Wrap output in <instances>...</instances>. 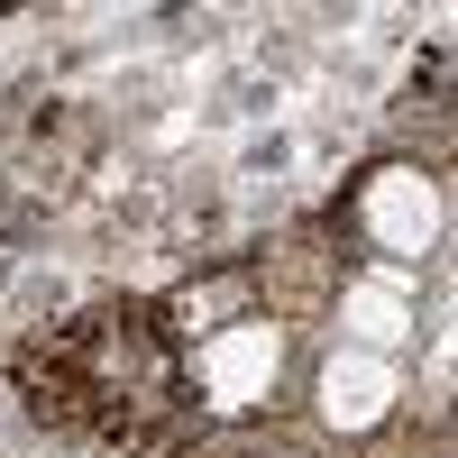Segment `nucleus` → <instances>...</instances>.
<instances>
[{
  "label": "nucleus",
  "mask_w": 458,
  "mask_h": 458,
  "mask_svg": "<svg viewBox=\"0 0 458 458\" xmlns=\"http://www.w3.org/2000/svg\"><path fill=\"white\" fill-rule=\"evenodd\" d=\"M302 349H312V339H293L284 321L248 312V321L193 339V349H174V394L202 412V431H257V422H276V412H293Z\"/></svg>",
  "instance_id": "nucleus-1"
},
{
  "label": "nucleus",
  "mask_w": 458,
  "mask_h": 458,
  "mask_svg": "<svg viewBox=\"0 0 458 458\" xmlns=\"http://www.w3.org/2000/svg\"><path fill=\"white\" fill-rule=\"evenodd\" d=\"M403 403H412V376H403L394 358H358V349H330V339H312V349H302L293 422L312 431L321 449H330V440H349V449L386 440Z\"/></svg>",
  "instance_id": "nucleus-2"
},
{
  "label": "nucleus",
  "mask_w": 458,
  "mask_h": 458,
  "mask_svg": "<svg viewBox=\"0 0 458 458\" xmlns=\"http://www.w3.org/2000/svg\"><path fill=\"white\" fill-rule=\"evenodd\" d=\"M339 239H349V257H367V266H422V257H440V239H449V183L431 165H412V157L376 165L349 193V211H339Z\"/></svg>",
  "instance_id": "nucleus-3"
},
{
  "label": "nucleus",
  "mask_w": 458,
  "mask_h": 458,
  "mask_svg": "<svg viewBox=\"0 0 458 458\" xmlns=\"http://www.w3.org/2000/svg\"><path fill=\"white\" fill-rule=\"evenodd\" d=\"M321 339L330 349H358V358L412 367V349H422V266H367V257H349V276H339L330 302H321Z\"/></svg>",
  "instance_id": "nucleus-4"
},
{
  "label": "nucleus",
  "mask_w": 458,
  "mask_h": 458,
  "mask_svg": "<svg viewBox=\"0 0 458 458\" xmlns=\"http://www.w3.org/2000/svg\"><path fill=\"white\" fill-rule=\"evenodd\" d=\"M248 312H257V276H248V266H229V276H193V284H174V293L157 302V339H165V349H193V339L248 321Z\"/></svg>",
  "instance_id": "nucleus-5"
}]
</instances>
